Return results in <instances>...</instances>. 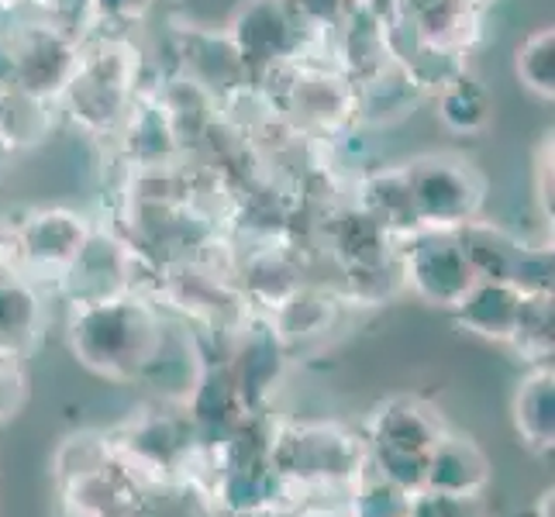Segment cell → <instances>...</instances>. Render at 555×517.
I'll use <instances>...</instances> for the list:
<instances>
[{"instance_id":"1","label":"cell","mask_w":555,"mask_h":517,"mask_svg":"<svg viewBox=\"0 0 555 517\" xmlns=\"http://www.w3.org/2000/svg\"><path fill=\"white\" fill-rule=\"evenodd\" d=\"M163 324V303L149 294H125L104 303L69 308L66 341L83 370L111 383H139Z\"/></svg>"},{"instance_id":"2","label":"cell","mask_w":555,"mask_h":517,"mask_svg":"<svg viewBox=\"0 0 555 517\" xmlns=\"http://www.w3.org/2000/svg\"><path fill=\"white\" fill-rule=\"evenodd\" d=\"M366 438L338 421H273L270 466L304 504L346 496L366 473Z\"/></svg>"},{"instance_id":"3","label":"cell","mask_w":555,"mask_h":517,"mask_svg":"<svg viewBox=\"0 0 555 517\" xmlns=\"http://www.w3.org/2000/svg\"><path fill=\"white\" fill-rule=\"evenodd\" d=\"M142 90V52L128 35L83 38L80 63L66 83L60 107L90 139H114Z\"/></svg>"},{"instance_id":"4","label":"cell","mask_w":555,"mask_h":517,"mask_svg":"<svg viewBox=\"0 0 555 517\" xmlns=\"http://www.w3.org/2000/svg\"><path fill=\"white\" fill-rule=\"evenodd\" d=\"M52 480L66 517H131L142 483L114 455L107 431H76L52 455Z\"/></svg>"},{"instance_id":"5","label":"cell","mask_w":555,"mask_h":517,"mask_svg":"<svg viewBox=\"0 0 555 517\" xmlns=\"http://www.w3.org/2000/svg\"><path fill=\"white\" fill-rule=\"evenodd\" d=\"M107 438L114 445V455L131 469V476L142 487L177 480H197L207 487L204 449L186 411L177 404L156 400V404L142 408L114 431H107Z\"/></svg>"},{"instance_id":"6","label":"cell","mask_w":555,"mask_h":517,"mask_svg":"<svg viewBox=\"0 0 555 517\" xmlns=\"http://www.w3.org/2000/svg\"><path fill=\"white\" fill-rule=\"evenodd\" d=\"M421 232H459L483 218L487 177L455 152H428L404 163Z\"/></svg>"},{"instance_id":"7","label":"cell","mask_w":555,"mask_h":517,"mask_svg":"<svg viewBox=\"0 0 555 517\" xmlns=\"http://www.w3.org/2000/svg\"><path fill=\"white\" fill-rule=\"evenodd\" d=\"M90 232L93 221L69 207L28 210L22 221L4 228L0 235V270L17 273L35 286H55L69 270V262L80 256Z\"/></svg>"},{"instance_id":"8","label":"cell","mask_w":555,"mask_h":517,"mask_svg":"<svg viewBox=\"0 0 555 517\" xmlns=\"http://www.w3.org/2000/svg\"><path fill=\"white\" fill-rule=\"evenodd\" d=\"M8 42L14 55V93L60 104L80 63L83 35L52 17H35V22L11 28Z\"/></svg>"},{"instance_id":"9","label":"cell","mask_w":555,"mask_h":517,"mask_svg":"<svg viewBox=\"0 0 555 517\" xmlns=\"http://www.w3.org/2000/svg\"><path fill=\"white\" fill-rule=\"evenodd\" d=\"M397 266L404 290L438 311L459 308L480 280L459 232H417L397 245Z\"/></svg>"},{"instance_id":"10","label":"cell","mask_w":555,"mask_h":517,"mask_svg":"<svg viewBox=\"0 0 555 517\" xmlns=\"http://www.w3.org/2000/svg\"><path fill=\"white\" fill-rule=\"evenodd\" d=\"M142 256L125 242V235L107 232L93 224L80 256L69 262V270L52 286L69 308L83 303H104L125 294H142Z\"/></svg>"},{"instance_id":"11","label":"cell","mask_w":555,"mask_h":517,"mask_svg":"<svg viewBox=\"0 0 555 517\" xmlns=\"http://www.w3.org/2000/svg\"><path fill=\"white\" fill-rule=\"evenodd\" d=\"M224 35L232 38L235 52L256 76L300 60L308 49V38L297 28L283 0H245L238 14L228 22Z\"/></svg>"},{"instance_id":"12","label":"cell","mask_w":555,"mask_h":517,"mask_svg":"<svg viewBox=\"0 0 555 517\" xmlns=\"http://www.w3.org/2000/svg\"><path fill=\"white\" fill-rule=\"evenodd\" d=\"M228 373L245 400L248 411H270V400L280 390L286 373V349L270 328L266 314H253L242 328L228 338V352L221 356Z\"/></svg>"},{"instance_id":"13","label":"cell","mask_w":555,"mask_h":517,"mask_svg":"<svg viewBox=\"0 0 555 517\" xmlns=\"http://www.w3.org/2000/svg\"><path fill=\"white\" fill-rule=\"evenodd\" d=\"M446 431L449 425L428 400L400 393V397L379 400L370 411L362 438H366V449H376V452L428 455Z\"/></svg>"},{"instance_id":"14","label":"cell","mask_w":555,"mask_h":517,"mask_svg":"<svg viewBox=\"0 0 555 517\" xmlns=\"http://www.w3.org/2000/svg\"><path fill=\"white\" fill-rule=\"evenodd\" d=\"M207 359L210 356L204 352L201 335L190 328V324L166 318L163 335L156 341V349H152L139 383H145V387L156 393V400L183 408L197 387Z\"/></svg>"},{"instance_id":"15","label":"cell","mask_w":555,"mask_h":517,"mask_svg":"<svg viewBox=\"0 0 555 517\" xmlns=\"http://www.w3.org/2000/svg\"><path fill=\"white\" fill-rule=\"evenodd\" d=\"M341 311H346V300L338 297V290H328L321 283H300L291 297L266 314V321L283 341V349L294 352L328 338L338 328Z\"/></svg>"},{"instance_id":"16","label":"cell","mask_w":555,"mask_h":517,"mask_svg":"<svg viewBox=\"0 0 555 517\" xmlns=\"http://www.w3.org/2000/svg\"><path fill=\"white\" fill-rule=\"evenodd\" d=\"M490 458L469 435L446 431L425 458V490L442 496H483L490 490Z\"/></svg>"},{"instance_id":"17","label":"cell","mask_w":555,"mask_h":517,"mask_svg":"<svg viewBox=\"0 0 555 517\" xmlns=\"http://www.w3.org/2000/svg\"><path fill=\"white\" fill-rule=\"evenodd\" d=\"M349 204H356L370 221H376L393 242H404L421 232L414 204H411L408 177H404V163L359 172L356 197Z\"/></svg>"},{"instance_id":"18","label":"cell","mask_w":555,"mask_h":517,"mask_svg":"<svg viewBox=\"0 0 555 517\" xmlns=\"http://www.w3.org/2000/svg\"><path fill=\"white\" fill-rule=\"evenodd\" d=\"M521 300L525 294L507 280H476L473 290L449 314L459 332L493 345H507L514 335V324H518Z\"/></svg>"},{"instance_id":"19","label":"cell","mask_w":555,"mask_h":517,"mask_svg":"<svg viewBox=\"0 0 555 517\" xmlns=\"http://www.w3.org/2000/svg\"><path fill=\"white\" fill-rule=\"evenodd\" d=\"M511 417L521 445L534 455H552L555 449V370L528 366L511 397Z\"/></svg>"},{"instance_id":"20","label":"cell","mask_w":555,"mask_h":517,"mask_svg":"<svg viewBox=\"0 0 555 517\" xmlns=\"http://www.w3.org/2000/svg\"><path fill=\"white\" fill-rule=\"evenodd\" d=\"M46 308L35 283L0 270V352L28 356L42 338Z\"/></svg>"},{"instance_id":"21","label":"cell","mask_w":555,"mask_h":517,"mask_svg":"<svg viewBox=\"0 0 555 517\" xmlns=\"http://www.w3.org/2000/svg\"><path fill=\"white\" fill-rule=\"evenodd\" d=\"M435 107H438V121L452 135H469V139L483 135L493 121L490 90L469 69H455L435 87Z\"/></svg>"},{"instance_id":"22","label":"cell","mask_w":555,"mask_h":517,"mask_svg":"<svg viewBox=\"0 0 555 517\" xmlns=\"http://www.w3.org/2000/svg\"><path fill=\"white\" fill-rule=\"evenodd\" d=\"M511 349L528 366H545L555 352V297L552 294H525L518 324H514Z\"/></svg>"},{"instance_id":"23","label":"cell","mask_w":555,"mask_h":517,"mask_svg":"<svg viewBox=\"0 0 555 517\" xmlns=\"http://www.w3.org/2000/svg\"><path fill=\"white\" fill-rule=\"evenodd\" d=\"M514 76L539 101L555 98V28L542 25L528 31L514 49Z\"/></svg>"},{"instance_id":"24","label":"cell","mask_w":555,"mask_h":517,"mask_svg":"<svg viewBox=\"0 0 555 517\" xmlns=\"http://www.w3.org/2000/svg\"><path fill=\"white\" fill-rule=\"evenodd\" d=\"M414 493L383 480L370 466L346 493V517H411Z\"/></svg>"},{"instance_id":"25","label":"cell","mask_w":555,"mask_h":517,"mask_svg":"<svg viewBox=\"0 0 555 517\" xmlns=\"http://www.w3.org/2000/svg\"><path fill=\"white\" fill-rule=\"evenodd\" d=\"M28 393H31V379H28L25 356L0 352V428L11 425L25 411Z\"/></svg>"},{"instance_id":"26","label":"cell","mask_w":555,"mask_h":517,"mask_svg":"<svg viewBox=\"0 0 555 517\" xmlns=\"http://www.w3.org/2000/svg\"><path fill=\"white\" fill-rule=\"evenodd\" d=\"M152 0H90L87 17L98 25H107L104 35H125L131 25H139L149 14Z\"/></svg>"},{"instance_id":"27","label":"cell","mask_w":555,"mask_h":517,"mask_svg":"<svg viewBox=\"0 0 555 517\" xmlns=\"http://www.w3.org/2000/svg\"><path fill=\"white\" fill-rule=\"evenodd\" d=\"M411 517H487L483 496H442L421 490L414 493Z\"/></svg>"},{"instance_id":"28","label":"cell","mask_w":555,"mask_h":517,"mask_svg":"<svg viewBox=\"0 0 555 517\" xmlns=\"http://www.w3.org/2000/svg\"><path fill=\"white\" fill-rule=\"evenodd\" d=\"M534 207H539V218L552 228V131L542 135L539 152H534Z\"/></svg>"},{"instance_id":"29","label":"cell","mask_w":555,"mask_h":517,"mask_svg":"<svg viewBox=\"0 0 555 517\" xmlns=\"http://www.w3.org/2000/svg\"><path fill=\"white\" fill-rule=\"evenodd\" d=\"M534 517H555V490L545 487L539 493V501H534Z\"/></svg>"},{"instance_id":"30","label":"cell","mask_w":555,"mask_h":517,"mask_svg":"<svg viewBox=\"0 0 555 517\" xmlns=\"http://www.w3.org/2000/svg\"><path fill=\"white\" fill-rule=\"evenodd\" d=\"M14 152H17V148H14V142L4 135V131H0V169H4V163L14 156Z\"/></svg>"},{"instance_id":"31","label":"cell","mask_w":555,"mask_h":517,"mask_svg":"<svg viewBox=\"0 0 555 517\" xmlns=\"http://www.w3.org/2000/svg\"><path fill=\"white\" fill-rule=\"evenodd\" d=\"M0 235H4V224H0Z\"/></svg>"}]
</instances>
